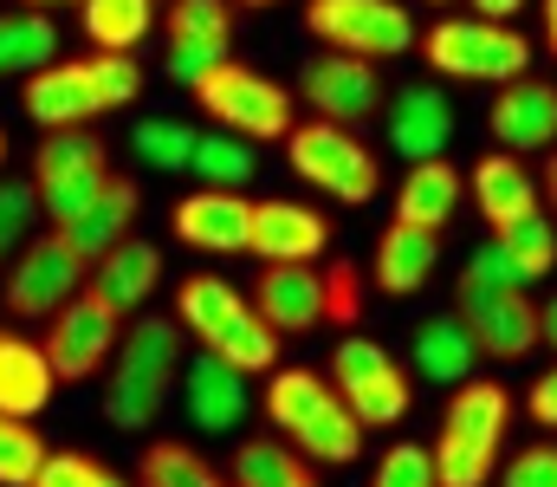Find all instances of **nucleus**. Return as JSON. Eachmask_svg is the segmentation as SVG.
Listing matches in <instances>:
<instances>
[{
  "label": "nucleus",
  "mask_w": 557,
  "mask_h": 487,
  "mask_svg": "<svg viewBox=\"0 0 557 487\" xmlns=\"http://www.w3.org/2000/svg\"><path fill=\"white\" fill-rule=\"evenodd\" d=\"M331 383L337 397L357 410L363 429H389L409 416V370L389 357V344L363 338V331H344L337 351H331Z\"/></svg>",
  "instance_id": "9d476101"
},
{
  "label": "nucleus",
  "mask_w": 557,
  "mask_h": 487,
  "mask_svg": "<svg viewBox=\"0 0 557 487\" xmlns=\"http://www.w3.org/2000/svg\"><path fill=\"white\" fill-rule=\"evenodd\" d=\"M506 423H512V397L493 377H467L454 383V403L441 416V442L434 455V482L441 487H486L506 449Z\"/></svg>",
  "instance_id": "20e7f679"
},
{
  "label": "nucleus",
  "mask_w": 557,
  "mask_h": 487,
  "mask_svg": "<svg viewBox=\"0 0 557 487\" xmlns=\"http://www.w3.org/2000/svg\"><path fill=\"white\" fill-rule=\"evenodd\" d=\"M525 410H532V423H545V429H557V364L532 383V397H525Z\"/></svg>",
  "instance_id": "c03bdc74"
},
{
  "label": "nucleus",
  "mask_w": 557,
  "mask_h": 487,
  "mask_svg": "<svg viewBox=\"0 0 557 487\" xmlns=\"http://www.w3.org/2000/svg\"><path fill=\"white\" fill-rule=\"evenodd\" d=\"M454 208H460V169L447 157L409 162V175H403V188H396V221L441 234V228L454 221Z\"/></svg>",
  "instance_id": "c756f323"
},
{
  "label": "nucleus",
  "mask_w": 557,
  "mask_h": 487,
  "mask_svg": "<svg viewBox=\"0 0 557 487\" xmlns=\"http://www.w3.org/2000/svg\"><path fill=\"white\" fill-rule=\"evenodd\" d=\"M253 313L273 325L278 338L324 325V273L311 260H267L253 280Z\"/></svg>",
  "instance_id": "6ab92c4d"
},
{
  "label": "nucleus",
  "mask_w": 557,
  "mask_h": 487,
  "mask_svg": "<svg viewBox=\"0 0 557 487\" xmlns=\"http://www.w3.org/2000/svg\"><path fill=\"white\" fill-rule=\"evenodd\" d=\"M104 306H117V313H137L149 306V293L162 287V247L156 241H137V234H124L104 260H91V280H85Z\"/></svg>",
  "instance_id": "393cba45"
},
{
  "label": "nucleus",
  "mask_w": 557,
  "mask_h": 487,
  "mask_svg": "<svg viewBox=\"0 0 557 487\" xmlns=\"http://www.w3.org/2000/svg\"><path fill=\"white\" fill-rule=\"evenodd\" d=\"M247 228H253V202H240L234 188H195L175 202V241L201 254H247Z\"/></svg>",
  "instance_id": "412c9836"
},
{
  "label": "nucleus",
  "mask_w": 557,
  "mask_h": 487,
  "mask_svg": "<svg viewBox=\"0 0 557 487\" xmlns=\"http://www.w3.org/2000/svg\"><path fill=\"white\" fill-rule=\"evenodd\" d=\"M267 416H273V429L305 455V462L344 468V462L363 455V423H357V410H350V403L337 397V383L318 377V370H273V383H267Z\"/></svg>",
  "instance_id": "f03ea898"
},
{
  "label": "nucleus",
  "mask_w": 557,
  "mask_h": 487,
  "mask_svg": "<svg viewBox=\"0 0 557 487\" xmlns=\"http://www.w3.org/2000/svg\"><path fill=\"white\" fill-rule=\"evenodd\" d=\"M182 403H188V423L208 429V436H227L240 416H247V377L234 364H221L214 351L188 357L182 364Z\"/></svg>",
  "instance_id": "5701e85b"
},
{
  "label": "nucleus",
  "mask_w": 557,
  "mask_h": 487,
  "mask_svg": "<svg viewBox=\"0 0 557 487\" xmlns=\"http://www.w3.org/2000/svg\"><path fill=\"white\" fill-rule=\"evenodd\" d=\"M0 157H7V131H0Z\"/></svg>",
  "instance_id": "603ef678"
},
{
  "label": "nucleus",
  "mask_w": 557,
  "mask_h": 487,
  "mask_svg": "<svg viewBox=\"0 0 557 487\" xmlns=\"http://www.w3.org/2000/svg\"><path fill=\"white\" fill-rule=\"evenodd\" d=\"M305 26L331 46V52H350V59H403L421 46V26L409 20L403 0H305Z\"/></svg>",
  "instance_id": "1a4fd4ad"
},
{
  "label": "nucleus",
  "mask_w": 557,
  "mask_h": 487,
  "mask_svg": "<svg viewBox=\"0 0 557 487\" xmlns=\"http://www.w3.org/2000/svg\"><path fill=\"white\" fill-rule=\"evenodd\" d=\"M499 487H557V442H532L512 455V468L499 475Z\"/></svg>",
  "instance_id": "37998d69"
},
{
  "label": "nucleus",
  "mask_w": 557,
  "mask_h": 487,
  "mask_svg": "<svg viewBox=\"0 0 557 487\" xmlns=\"http://www.w3.org/2000/svg\"><path fill=\"white\" fill-rule=\"evenodd\" d=\"M434 7H447V0H434Z\"/></svg>",
  "instance_id": "5fc2aeb1"
},
{
  "label": "nucleus",
  "mask_w": 557,
  "mask_h": 487,
  "mask_svg": "<svg viewBox=\"0 0 557 487\" xmlns=\"http://www.w3.org/2000/svg\"><path fill=\"white\" fill-rule=\"evenodd\" d=\"M298 92H305L311 118H331V124H350V131L383 111V72L370 59H350V52L311 59L305 78H298Z\"/></svg>",
  "instance_id": "2eb2a0df"
},
{
  "label": "nucleus",
  "mask_w": 557,
  "mask_h": 487,
  "mask_svg": "<svg viewBox=\"0 0 557 487\" xmlns=\"http://www.w3.org/2000/svg\"><path fill=\"white\" fill-rule=\"evenodd\" d=\"M539 344H552V351H557V293L539 306Z\"/></svg>",
  "instance_id": "de8ad7c7"
},
{
  "label": "nucleus",
  "mask_w": 557,
  "mask_h": 487,
  "mask_svg": "<svg viewBox=\"0 0 557 487\" xmlns=\"http://www.w3.org/2000/svg\"><path fill=\"white\" fill-rule=\"evenodd\" d=\"M117 338H124V313L117 306H104L91 287H78L52 325H46V364H52V377L59 383H85V377H98L104 364H111V351H117Z\"/></svg>",
  "instance_id": "9b49d317"
},
{
  "label": "nucleus",
  "mask_w": 557,
  "mask_h": 487,
  "mask_svg": "<svg viewBox=\"0 0 557 487\" xmlns=\"http://www.w3.org/2000/svg\"><path fill=\"white\" fill-rule=\"evenodd\" d=\"M370 487H441L434 482V455L416 449V442H396V449H383V462H376Z\"/></svg>",
  "instance_id": "79ce46f5"
},
{
  "label": "nucleus",
  "mask_w": 557,
  "mask_h": 487,
  "mask_svg": "<svg viewBox=\"0 0 557 487\" xmlns=\"http://www.w3.org/2000/svg\"><path fill=\"white\" fill-rule=\"evenodd\" d=\"M52 52H59L52 13H33V7L0 13V78H33L39 65H52Z\"/></svg>",
  "instance_id": "7c9ffc66"
},
{
  "label": "nucleus",
  "mask_w": 557,
  "mask_h": 487,
  "mask_svg": "<svg viewBox=\"0 0 557 487\" xmlns=\"http://www.w3.org/2000/svg\"><path fill=\"white\" fill-rule=\"evenodd\" d=\"M39 462H46V442H39L33 416H7L0 410V487H33Z\"/></svg>",
  "instance_id": "e433bc0d"
},
{
  "label": "nucleus",
  "mask_w": 557,
  "mask_h": 487,
  "mask_svg": "<svg viewBox=\"0 0 557 487\" xmlns=\"http://www.w3.org/2000/svg\"><path fill=\"white\" fill-rule=\"evenodd\" d=\"M253 144L247 137H234V131H208V137H195V157L188 169L201 175V188H240V182H253Z\"/></svg>",
  "instance_id": "f704fd0d"
},
{
  "label": "nucleus",
  "mask_w": 557,
  "mask_h": 487,
  "mask_svg": "<svg viewBox=\"0 0 557 487\" xmlns=\"http://www.w3.org/2000/svg\"><path fill=\"white\" fill-rule=\"evenodd\" d=\"M149 0H85V33L98 52H137L149 39Z\"/></svg>",
  "instance_id": "72a5a7b5"
},
{
  "label": "nucleus",
  "mask_w": 557,
  "mask_h": 487,
  "mask_svg": "<svg viewBox=\"0 0 557 487\" xmlns=\"http://www.w3.org/2000/svg\"><path fill=\"white\" fill-rule=\"evenodd\" d=\"M234 487H305L318 482L311 468H305V455L278 436V442H267V436H253V442H240L234 449V475H227Z\"/></svg>",
  "instance_id": "2f4dec72"
},
{
  "label": "nucleus",
  "mask_w": 557,
  "mask_h": 487,
  "mask_svg": "<svg viewBox=\"0 0 557 487\" xmlns=\"http://www.w3.org/2000/svg\"><path fill=\"white\" fill-rule=\"evenodd\" d=\"M26 118L46 124V131H72V124L104 118L91 59H52V65H39V72L26 78Z\"/></svg>",
  "instance_id": "a211bd4d"
},
{
  "label": "nucleus",
  "mask_w": 557,
  "mask_h": 487,
  "mask_svg": "<svg viewBox=\"0 0 557 487\" xmlns=\"http://www.w3.org/2000/svg\"><path fill=\"white\" fill-rule=\"evenodd\" d=\"M162 33H169L162 72H169L175 85H195V78H208L221 59H234V7H227V0H175Z\"/></svg>",
  "instance_id": "4468645a"
},
{
  "label": "nucleus",
  "mask_w": 557,
  "mask_h": 487,
  "mask_svg": "<svg viewBox=\"0 0 557 487\" xmlns=\"http://www.w3.org/2000/svg\"><path fill=\"white\" fill-rule=\"evenodd\" d=\"M409 364H416L428 383H467L473 377V364H480V344H473V331L454 319V313H434V319L416 325V344H409Z\"/></svg>",
  "instance_id": "c85d7f7f"
},
{
  "label": "nucleus",
  "mask_w": 557,
  "mask_h": 487,
  "mask_svg": "<svg viewBox=\"0 0 557 487\" xmlns=\"http://www.w3.org/2000/svg\"><path fill=\"white\" fill-rule=\"evenodd\" d=\"M175 325L201 338V351H214L221 364H234L240 377H267L278 364V331L260 313L253 300H240L221 273H195L175 287Z\"/></svg>",
  "instance_id": "7ed1b4c3"
},
{
  "label": "nucleus",
  "mask_w": 557,
  "mask_h": 487,
  "mask_svg": "<svg viewBox=\"0 0 557 487\" xmlns=\"http://www.w3.org/2000/svg\"><path fill=\"white\" fill-rule=\"evenodd\" d=\"M447 144H454V105L441 98V85L396 92V105H389V150L409 162H428V157H447Z\"/></svg>",
  "instance_id": "b1692460"
},
{
  "label": "nucleus",
  "mask_w": 557,
  "mask_h": 487,
  "mask_svg": "<svg viewBox=\"0 0 557 487\" xmlns=\"http://www.w3.org/2000/svg\"><path fill=\"white\" fill-rule=\"evenodd\" d=\"M131 150H137L149 169L175 175V169H188V157H195V131H188L182 118H143L137 131H131Z\"/></svg>",
  "instance_id": "c9c22d12"
},
{
  "label": "nucleus",
  "mask_w": 557,
  "mask_h": 487,
  "mask_svg": "<svg viewBox=\"0 0 557 487\" xmlns=\"http://www.w3.org/2000/svg\"><path fill=\"white\" fill-rule=\"evenodd\" d=\"M486 131L512 157H545L557 144V85L552 78H532V72L512 78V85H499V98L486 111Z\"/></svg>",
  "instance_id": "dca6fc26"
},
{
  "label": "nucleus",
  "mask_w": 557,
  "mask_h": 487,
  "mask_svg": "<svg viewBox=\"0 0 557 487\" xmlns=\"http://www.w3.org/2000/svg\"><path fill=\"white\" fill-rule=\"evenodd\" d=\"M85 280H91V260H78L72 241L52 228V234H33V241L20 247V260H13L7 280H0V300H7V313H20V319H52Z\"/></svg>",
  "instance_id": "f8f14e48"
},
{
  "label": "nucleus",
  "mask_w": 557,
  "mask_h": 487,
  "mask_svg": "<svg viewBox=\"0 0 557 487\" xmlns=\"http://www.w3.org/2000/svg\"><path fill=\"white\" fill-rule=\"evenodd\" d=\"M33 487H137L124 482L111 462H98V455H78V449H46V462H39V475H33Z\"/></svg>",
  "instance_id": "4c0bfd02"
},
{
  "label": "nucleus",
  "mask_w": 557,
  "mask_h": 487,
  "mask_svg": "<svg viewBox=\"0 0 557 487\" xmlns=\"http://www.w3.org/2000/svg\"><path fill=\"white\" fill-rule=\"evenodd\" d=\"M131 221H137V182H131V175H111V182L98 188V202H91L85 215H72L59 234L72 241L78 260H104V254L131 234Z\"/></svg>",
  "instance_id": "a878e982"
},
{
  "label": "nucleus",
  "mask_w": 557,
  "mask_h": 487,
  "mask_svg": "<svg viewBox=\"0 0 557 487\" xmlns=\"http://www.w3.org/2000/svg\"><path fill=\"white\" fill-rule=\"evenodd\" d=\"M195 92V105L221 124V131H234V137H247V144H260V137H285L298 118H292V92L273 85L267 72H253V65H240V59H221L208 78H195L188 85Z\"/></svg>",
  "instance_id": "6e6552de"
},
{
  "label": "nucleus",
  "mask_w": 557,
  "mask_h": 487,
  "mask_svg": "<svg viewBox=\"0 0 557 487\" xmlns=\"http://www.w3.org/2000/svg\"><path fill=\"white\" fill-rule=\"evenodd\" d=\"M331 247V221L305 202H253V228H247V254L260 260H318Z\"/></svg>",
  "instance_id": "aec40b11"
},
{
  "label": "nucleus",
  "mask_w": 557,
  "mask_h": 487,
  "mask_svg": "<svg viewBox=\"0 0 557 487\" xmlns=\"http://www.w3.org/2000/svg\"><path fill=\"white\" fill-rule=\"evenodd\" d=\"M539 195H545V208L557 215V144L545 150V175H539Z\"/></svg>",
  "instance_id": "49530a36"
},
{
  "label": "nucleus",
  "mask_w": 557,
  "mask_h": 487,
  "mask_svg": "<svg viewBox=\"0 0 557 487\" xmlns=\"http://www.w3.org/2000/svg\"><path fill=\"white\" fill-rule=\"evenodd\" d=\"M91 78H98V98H104V111H124V105H137L143 92V65L131 52H91Z\"/></svg>",
  "instance_id": "a19ab883"
},
{
  "label": "nucleus",
  "mask_w": 557,
  "mask_h": 487,
  "mask_svg": "<svg viewBox=\"0 0 557 487\" xmlns=\"http://www.w3.org/2000/svg\"><path fill=\"white\" fill-rule=\"evenodd\" d=\"M33 221H39V188L33 182H0V260L33 241Z\"/></svg>",
  "instance_id": "58836bf2"
},
{
  "label": "nucleus",
  "mask_w": 557,
  "mask_h": 487,
  "mask_svg": "<svg viewBox=\"0 0 557 487\" xmlns=\"http://www.w3.org/2000/svg\"><path fill=\"white\" fill-rule=\"evenodd\" d=\"M182 364L188 357H182V325L175 319L149 313V319L124 325V338L104 364V416L117 429H149L169 410V397L182 383Z\"/></svg>",
  "instance_id": "f257e3e1"
},
{
  "label": "nucleus",
  "mask_w": 557,
  "mask_h": 487,
  "mask_svg": "<svg viewBox=\"0 0 557 487\" xmlns=\"http://www.w3.org/2000/svg\"><path fill=\"white\" fill-rule=\"evenodd\" d=\"M363 313H370V287L357 280V267H324V325L357 331Z\"/></svg>",
  "instance_id": "ea45409f"
},
{
  "label": "nucleus",
  "mask_w": 557,
  "mask_h": 487,
  "mask_svg": "<svg viewBox=\"0 0 557 487\" xmlns=\"http://www.w3.org/2000/svg\"><path fill=\"white\" fill-rule=\"evenodd\" d=\"M421 59L441 78H473V85H512L532 72V39L512 20H441L421 33Z\"/></svg>",
  "instance_id": "39448f33"
},
{
  "label": "nucleus",
  "mask_w": 557,
  "mask_h": 487,
  "mask_svg": "<svg viewBox=\"0 0 557 487\" xmlns=\"http://www.w3.org/2000/svg\"><path fill=\"white\" fill-rule=\"evenodd\" d=\"M454 319L473 331L480 357H525L539 344V306L525 300V287H499L480 273H460L454 287Z\"/></svg>",
  "instance_id": "ddd939ff"
},
{
  "label": "nucleus",
  "mask_w": 557,
  "mask_h": 487,
  "mask_svg": "<svg viewBox=\"0 0 557 487\" xmlns=\"http://www.w3.org/2000/svg\"><path fill=\"white\" fill-rule=\"evenodd\" d=\"M20 7H33V13H52V7H72V0H20ZM85 7V0H78Z\"/></svg>",
  "instance_id": "8fccbe9b"
},
{
  "label": "nucleus",
  "mask_w": 557,
  "mask_h": 487,
  "mask_svg": "<svg viewBox=\"0 0 557 487\" xmlns=\"http://www.w3.org/2000/svg\"><path fill=\"white\" fill-rule=\"evenodd\" d=\"M137 487H234L214 462H201L188 442H149L137 455Z\"/></svg>",
  "instance_id": "473e14b6"
},
{
  "label": "nucleus",
  "mask_w": 557,
  "mask_h": 487,
  "mask_svg": "<svg viewBox=\"0 0 557 487\" xmlns=\"http://www.w3.org/2000/svg\"><path fill=\"white\" fill-rule=\"evenodd\" d=\"M52 390H59V377H52L46 351L20 331H0V410L7 416H39L52 403Z\"/></svg>",
  "instance_id": "cd10ccee"
},
{
  "label": "nucleus",
  "mask_w": 557,
  "mask_h": 487,
  "mask_svg": "<svg viewBox=\"0 0 557 487\" xmlns=\"http://www.w3.org/2000/svg\"><path fill=\"white\" fill-rule=\"evenodd\" d=\"M467 188H473V208L486 215V228H493V234L545 208V195H539V175L525 169V157H512V150H493V157H480V162H473V175H467Z\"/></svg>",
  "instance_id": "4be33fe9"
},
{
  "label": "nucleus",
  "mask_w": 557,
  "mask_h": 487,
  "mask_svg": "<svg viewBox=\"0 0 557 487\" xmlns=\"http://www.w3.org/2000/svg\"><path fill=\"white\" fill-rule=\"evenodd\" d=\"M111 182V150L104 137H91L85 124L72 131H46V144L33 150V188H39V215L52 228H65L72 215H85L98 202V188Z\"/></svg>",
  "instance_id": "0eeeda50"
},
{
  "label": "nucleus",
  "mask_w": 557,
  "mask_h": 487,
  "mask_svg": "<svg viewBox=\"0 0 557 487\" xmlns=\"http://www.w3.org/2000/svg\"><path fill=\"white\" fill-rule=\"evenodd\" d=\"M305 487H324V482H305Z\"/></svg>",
  "instance_id": "864d4df0"
},
{
  "label": "nucleus",
  "mask_w": 557,
  "mask_h": 487,
  "mask_svg": "<svg viewBox=\"0 0 557 487\" xmlns=\"http://www.w3.org/2000/svg\"><path fill=\"white\" fill-rule=\"evenodd\" d=\"M285 157H292V175H305L311 188L363 208L376 188H383V157L350 131V124H331V118H305L285 131Z\"/></svg>",
  "instance_id": "423d86ee"
},
{
  "label": "nucleus",
  "mask_w": 557,
  "mask_h": 487,
  "mask_svg": "<svg viewBox=\"0 0 557 487\" xmlns=\"http://www.w3.org/2000/svg\"><path fill=\"white\" fill-rule=\"evenodd\" d=\"M552 267H557V221L545 208L525 215V221H512V228H499V234L467 260V273L499 280V287H532V280H545Z\"/></svg>",
  "instance_id": "f3484780"
},
{
  "label": "nucleus",
  "mask_w": 557,
  "mask_h": 487,
  "mask_svg": "<svg viewBox=\"0 0 557 487\" xmlns=\"http://www.w3.org/2000/svg\"><path fill=\"white\" fill-rule=\"evenodd\" d=\"M519 7H532V0H473L480 20H519Z\"/></svg>",
  "instance_id": "a18cd8bd"
},
{
  "label": "nucleus",
  "mask_w": 557,
  "mask_h": 487,
  "mask_svg": "<svg viewBox=\"0 0 557 487\" xmlns=\"http://www.w3.org/2000/svg\"><path fill=\"white\" fill-rule=\"evenodd\" d=\"M539 7H545V46L557 52V0H539Z\"/></svg>",
  "instance_id": "09e8293b"
},
{
  "label": "nucleus",
  "mask_w": 557,
  "mask_h": 487,
  "mask_svg": "<svg viewBox=\"0 0 557 487\" xmlns=\"http://www.w3.org/2000/svg\"><path fill=\"white\" fill-rule=\"evenodd\" d=\"M227 7H247V13H267V7H278V0H227Z\"/></svg>",
  "instance_id": "3c124183"
},
{
  "label": "nucleus",
  "mask_w": 557,
  "mask_h": 487,
  "mask_svg": "<svg viewBox=\"0 0 557 487\" xmlns=\"http://www.w3.org/2000/svg\"><path fill=\"white\" fill-rule=\"evenodd\" d=\"M434 260H441V234L434 228H409V221H389L383 241H376V287L409 300L434 280Z\"/></svg>",
  "instance_id": "bb28decb"
}]
</instances>
